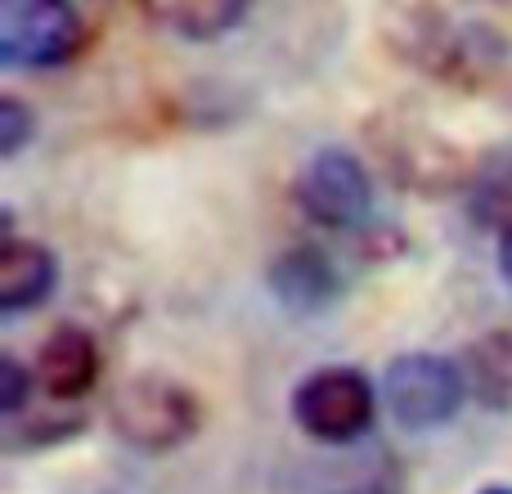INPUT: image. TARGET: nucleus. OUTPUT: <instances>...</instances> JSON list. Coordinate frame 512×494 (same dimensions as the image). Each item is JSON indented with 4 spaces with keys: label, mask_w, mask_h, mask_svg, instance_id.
Listing matches in <instances>:
<instances>
[{
    "label": "nucleus",
    "mask_w": 512,
    "mask_h": 494,
    "mask_svg": "<svg viewBox=\"0 0 512 494\" xmlns=\"http://www.w3.org/2000/svg\"><path fill=\"white\" fill-rule=\"evenodd\" d=\"M364 149L373 153V162L391 185L414 198L463 194L472 180V162H477L463 144H454L450 135H441L414 113H400V108L364 122Z\"/></svg>",
    "instance_id": "f03ea898"
},
{
    "label": "nucleus",
    "mask_w": 512,
    "mask_h": 494,
    "mask_svg": "<svg viewBox=\"0 0 512 494\" xmlns=\"http://www.w3.org/2000/svg\"><path fill=\"white\" fill-rule=\"evenodd\" d=\"M108 427L135 454H176L203 427V400L167 373H135L108 396Z\"/></svg>",
    "instance_id": "7ed1b4c3"
},
{
    "label": "nucleus",
    "mask_w": 512,
    "mask_h": 494,
    "mask_svg": "<svg viewBox=\"0 0 512 494\" xmlns=\"http://www.w3.org/2000/svg\"><path fill=\"white\" fill-rule=\"evenodd\" d=\"M32 391H36V369L18 364L14 355H0V418L27 414Z\"/></svg>",
    "instance_id": "dca6fc26"
},
{
    "label": "nucleus",
    "mask_w": 512,
    "mask_h": 494,
    "mask_svg": "<svg viewBox=\"0 0 512 494\" xmlns=\"http://www.w3.org/2000/svg\"><path fill=\"white\" fill-rule=\"evenodd\" d=\"M468 396L490 414H512V328H486L459 351Z\"/></svg>",
    "instance_id": "9b49d317"
},
{
    "label": "nucleus",
    "mask_w": 512,
    "mask_h": 494,
    "mask_svg": "<svg viewBox=\"0 0 512 494\" xmlns=\"http://www.w3.org/2000/svg\"><path fill=\"white\" fill-rule=\"evenodd\" d=\"M499 279L512 288V230L499 234Z\"/></svg>",
    "instance_id": "f3484780"
},
{
    "label": "nucleus",
    "mask_w": 512,
    "mask_h": 494,
    "mask_svg": "<svg viewBox=\"0 0 512 494\" xmlns=\"http://www.w3.org/2000/svg\"><path fill=\"white\" fill-rule=\"evenodd\" d=\"M86 427V414L81 409H68L63 400H50V409H41L36 418L18 414V418H5V432H0V445L9 454H23V450H50V445L68 441Z\"/></svg>",
    "instance_id": "4468645a"
},
{
    "label": "nucleus",
    "mask_w": 512,
    "mask_h": 494,
    "mask_svg": "<svg viewBox=\"0 0 512 494\" xmlns=\"http://www.w3.org/2000/svg\"><path fill=\"white\" fill-rule=\"evenodd\" d=\"M292 423L319 445H351L373 427L378 387L351 364L310 369L288 396Z\"/></svg>",
    "instance_id": "39448f33"
},
{
    "label": "nucleus",
    "mask_w": 512,
    "mask_h": 494,
    "mask_svg": "<svg viewBox=\"0 0 512 494\" xmlns=\"http://www.w3.org/2000/svg\"><path fill=\"white\" fill-rule=\"evenodd\" d=\"M463 198H468V216L477 230L486 234L512 230V140L477 153Z\"/></svg>",
    "instance_id": "f8f14e48"
},
{
    "label": "nucleus",
    "mask_w": 512,
    "mask_h": 494,
    "mask_svg": "<svg viewBox=\"0 0 512 494\" xmlns=\"http://www.w3.org/2000/svg\"><path fill=\"white\" fill-rule=\"evenodd\" d=\"M36 387L50 400L77 405L81 396H90V387L99 382V342L90 328L81 324H59L50 328V337L36 351Z\"/></svg>",
    "instance_id": "1a4fd4ad"
},
{
    "label": "nucleus",
    "mask_w": 512,
    "mask_h": 494,
    "mask_svg": "<svg viewBox=\"0 0 512 494\" xmlns=\"http://www.w3.org/2000/svg\"><path fill=\"white\" fill-rule=\"evenodd\" d=\"M252 0H149L153 18L185 41H221L243 23Z\"/></svg>",
    "instance_id": "ddd939ff"
},
{
    "label": "nucleus",
    "mask_w": 512,
    "mask_h": 494,
    "mask_svg": "<svg viewBox=\"0 0 512 494\" xmlns=\"http://www.w3.org/2000/svg\"><path fill=\"white\" fill-rule=\"evenodd\" d=\"M265 288L288 315H324L342 301L346 279L337 261L315 243H292L270 256L265 265Z\"/></svg>",
    "instance_id": "6e6552de"
},
{
    "label": "nucleus",
    "mask_w": 512,
    "mask_h": 494,
    "mask_svg": "<svg viewBox=\"0 0 512 494\" xmlns=\"http://www.w3.org/2000/svg\"><path fill=\"white\" fill-rule=\"evenodd\" d=\"M396 54L450 90H486L508 68V36L481 18H450L445 9H409L396 18Z\"/></svg>",
    "instance_id": "f257e3e1"
},
{
    "label": "nucleus",
    "mask_w": 512,
    "mask_h": 494,
    "mask_svg": "<svg viewBox=\"0 0 512 494\" xmlns=\"http://www.w3.org/2000/svg\"><path fill=\"white\" fill-rule=\"evenodd\" d=\"M292 198L310 225L333 234H360L373 221V176L360 153L342 144L310 153L306 167L297 171Z\"/></svg>",
    "instance_id": "423d86ee"
},
{
    "label": "nucleus",
    "mask_w": 512,
    "mask_h": 494,
    "mask_svg": "<svg viewBox=\"0 0 512 494\" xmlns=\"http://www.w3.org/2000/svg\"><path fill=\"white\" fill-rule=\"evenodd\" d=\"M468 400V378L454 355L405 351L382 373V405L405 432H436V427L454 423Z\"/></svg>",
    "instance_id": "20e7f679"
},
{
    "label": "nucleus",
    "mask_w": 512,
    "mask_h": 494,
    "mask_svg": "<svg viewBox=\"0 0 512 494\" xmlns=\"http://www.w3.org/2000/svg\"><path fill=\"white\" fill-rule=\"evenodd\" d=\"M86 41L72 0H0V68H59Z\"/></svg>",
    "instance_id": "0eeeda50"
},
{
    "label": "nucleus",
    "mask_w": 512,
    "mask_h": 494,
    "mask_svg": "<svg viewBox=\"0 0 512 494\" xmlns=\"http://www.w3.org/2000/svg\"><path fill=\"white\" fill-rule=\"evenodd\" d=\"M36 140V113L18 95H0V162H14Z\"/></svg>",
    "instance_id": "2eb2a0df"
},
{
    "label": "nucleus",
    "mask_w": 512,
    "mask_h": 494,
    "mask_svg": "<svg viewBox=\"0 0 512 494\" xmlns=\"http://www.w3.org/2000/svg\"><path fill=\"white\" fill-rule=\"evenodd\" d=\"M59 283V261L45 243L36 239H0V310L18 315L41 301H50Z\"/></svg>",
    "instance_id": "9d476101"
},
{
    "label": "nucleus",
    "mask_w": 512,
    "mask_h": 494,
    "mask_svg": "<svg viewBox=\"0 0 512 494\" xmlns=\"http://www.w3.org/2000/svg\"><path fill=\"white\" fill-rule=\"evenodd\" d=\"M477 494H512V486H481Z\"/></svg>",
    "instance_id": "a211bd4d"
}]
</instances>
